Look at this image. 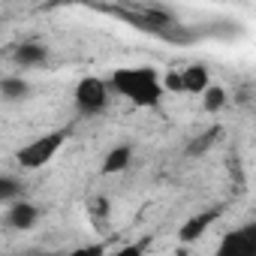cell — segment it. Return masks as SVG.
<instances>
[{
    "label": "cell",
    "instance_id": "9c48e42d",
    "mask_svg": "<svg viewBox=\"0 0 256 256\" xmlns=\"http://www.w3.org/2000/svg\"><path fill=\"white\" fill-rule=\"evenodd\" d=\"M130 160H133V148H130V145H118V148H112V151L106 154V160H102V172H106V175L124 172L126 166H130Z\"/></svg>",
    "mask_w": 256,
    "mask_h": 256
},
{
    "label": "cell",
    "instance_id": "3957f363",
    "mask_svg": "<svg viewBox=\"0 0 256 256\" xmlns=\"http://www.w3.org/2000/svg\"><path fill=\"white\" fill-rule=\"evenodd\" d=\"M72 100H76V108H78L82 114H100V112L108 106V84H106V78H100V76H84V78L76 84Z\"/></svg>",
    "mask_w": 256,
    "mask_h": 256
},
{
    "label": "cell",
    "instance_id": "52a82bcc",
    "mask_svg": "<svg viewBox=\"0 0 256 256\" xmlns=\"http://www.w3.org/2000/svg\"><path fill=\"white\" fill-rule=\"evenodd\" d=\"M214 217H217V211H202V214H196V217H190L184 226H181V232H178V238L184 241V244H193V241H199L202 238V232L214 223Z\"/></svg>",
    "mask_w": 256,
    "mask_h": 256
},
{
    "label": "cell",
    "instance_id": "5bb4252c",
    "mask_svg": "<svg viewBox=\"0 0 256 256\" xmlns=\"http://www.w3.org/2000/svg\"><path fill=\"white\" fill-rule=\"evenodd\" d=\"M66 256H102V247H76Z\"/></svg>",
    "mask_w": 256,
    "mask_h": 256
},
{
    "label": "cell",
    "instance_id": "30bf717a",
    "mask_svg": "<svg viewBox=\"0 0 256 256\" xmlns=\"http://www.w3.org/2000/svg\"><path fill=\"white\" fill-rule=\"evenodd\" d=\"M30 94V84L22 76H4L0 78V96L4 100H24Z\"/></svg>",
    "mask_w": 256,
    "mask_h": 256
},
{
    "label": "cell",
    "instance_id": "6da1fadb",
    "mask_svg": "<svg viewBox=\"0 0 256 256\" xmlns=\"http://www.w3.org/2000/svg\"><path fill=\"white\" fill-rule=\"evenodd\" d=\"M106 84L139 108H154L163 100V82L154 66H120L108 76Z\"/></svg>",
    "mask_w": 256,
    "mask_h": 256
},
{
    "label": "cell",
    "instance_id": "7a4b0ae2",
    "mask_svg": "<svg viewBox=\"0 0 256 256\" xmlns=\"http://www.w3.org/2000/svg\"><path fill=\"white\" fill-rule=\"evenodd\" d=\"M64 142H66V133H64V130L36 136V139H30L28 145H22V148L16 151V163H18L22 169H28V172L42 169V166H48V163L58 157V151L64 148Z\"/></svg>",
    "mask_w": 256,
    "mask_h": 256
},
{
    "label": "cell",
    "instance_id": "8992f818",
    "mask_svg": "<svg viewBox=\"0 0 256 256\" xmlns=\"http://www.w3.org/2000/svg\"><path fill=\"white\" fill-rule=\"evenodd\" d=\"M36 220H40V211H36V205H30V202H16V205L10 208V214H6V223H10L12 229H34Z\"/></svg>",
    "mask_w": 256,
    "mask_h": 256
},
{
    "label": "cell",
    "instance_id": "4fadbf2b",
    "mask_svg": "<svg viewBox=\"0 0 256 256\" xmlns=\"http://www.w3.org/2000/svg\"><path fill=\"white\" fill-rule=\"evenodd\" d=\"M145 250H148V244H145V241H133V244L118 247V250H114V253H108V256H145Z\"/></svg>",
    "mask_w": 256,
    "mask_h": 256
},
{
    "label": "cell",
    "instance_id": "7c38bea8",
    "mask_svg": "<svg viewBox=\"0 0 256 256\" xmlns=\"http://www.w3.org/2000/svg\"><path fill=\"white\" fill-rule=\"evenodd\" d=\"M18 193H22V184H18L16 178L0 175V202H10V199H16Z\"/></svg>",
    "mask_w": 256,
    "mask_h": 256
},
{
    "label": "cell",
    "instance_id": "5b68a950",
    "mask_svg": "<svg viewBox=\"0 0 256 256\" xmlns=\"http://www.w3.org/2000/svg\"><path fill=\"white\" fill-rule=\"evenodd\" d=\"M178 78H181V90H187V94H205L208 84H211V78H208V66H202V64H190V66H184V70L178 72Z\"/></svg>",
    "mask_w": 256,
    "mask_h": 256
},
{
    "label": "cell",
    "instance_id": "ba28073f",
    "mask_svg": "<svg viewBox=\"0 0 256 256\" xmlns=\"http://www.w3.org/2000/svg\"><path fill=\"white\" fill-rule=\"evenodd\" d=\"M12 58H16V64H18V66H40V64H46L48 48H46V46H40V42H24V46H16Z\"/></svg>",
    "mask_w": 256,
    "mask_h": 256
},
{
    "label": "cell",
    "instance_id": "9a60e30c",
    "mask_svg": "<svg viewBox=\"0 0 256 256\" xmlns=\"http://www.w3.org/2000/svg\"><path fill=\"white\" fill-rule=\"evenodd\" d=\"M34 256H54V253H34Z\"/></svg>",
    "mask_w": 256,
    "mask_h": 256
},
{
    "label": "cell",
    "instance_id": "8fae6325",
    "mask_svg": "<svg viewBox=\"0 0 256 256\" xmlns=\"http://www.w3.org/2000/svg\"><path fill=\"white\" fill-rule=\"evenodd\" d=\"M202 106H205V112H220L223 106H226V90L220 88V84H208V90L202 94Z\"/></svg>",
    "mask_w": 256,
    "mask_h": 256
},
{
    "label": "cell",
    "instance_id": "277c9868",
    "mask_svg": "<svg viewBox=\"0 0 256 256\" xmlns=\"http://www.w3.org/2000/svg\"><path fill=\"white\" fill-rule=\"evenodd\" d=\"M214 256H256V223H244L226 232L214 250Z\"/></svg>",
    "mask_w": 256,
    "mask_h": 256
}]
</instances>
